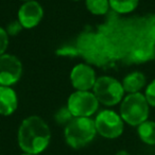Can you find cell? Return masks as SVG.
Segmentation results:
<instances>
[{
    "label": "cell",
    "mask_w": 155,
    "mask_h": 155,
    "mask_svg": "<svg viewBox=\"0 0 155 155\" xmlns=\"http://www.w3.org/2000/svg\"><path fill=\"white\" fill-rule=\"evenodd\" d=\"M51 139V132L43 118L29 116L22 120L18 129L17 140L25 153L37 155L47 149Z\"/></svg>",
    "instance_id": "cell-1"
},
{
    "label": "cell",
    "mask_w": 155,
    "mask_h": 155,
    "mask_svg": "<svg viewBox=\"0 0 155 155\" xmlns=\"http://www.w3.org/2000/svg\"><path fill=\"white\" fill-rule=\"evenodd\" d=\"M79 55H82L89 64L101 66L115 56L114 45L110 38L101 33H83L77 43Z\"/></svg>",
    "instance_id": "cell-2"
},
{
    "label": "cell",
    "mask_w": 155,
    "mask_h": 155,
    "mask_svg": "<svg viewBox=\"0 0 155 155\" xmlns=\"http://www.w3.org/2000/svg\"><path fill=\"white\" fill-rule=\"evenodd\" d=\"M95 120L91 117H73L65 125L64 137L72 149H81L95 139L97 135Z\"/></svg>",
    "instance_id": "cell-3"
},
{
    "label": "cell",
    "mask_w": 155,
    "mask_h": 155,
    "mask_svg": "<svg viewBox=\"0 0 155 155\" xmlns=\"http://www.w3.org/2000/svg\"><path fill=\"white\" fill-rule=\"evenodd\" d=\"M120 116L127 124L138 127L149 117V103L140 93L129 94L120 105Z\"/></svg>",
    "instance_id": "cell-4"
},
{
    "label": "cell",
    "mask_w": 155,
    "mask_h": 155,
    "mask_svg": "<svg viewBox=\"0 0 155 155\" xmlns=\"http://www.w3.org/2000/svg\"><path fill=\"white\" fill-rule=\"evenodd\" d=\"M93 93L95 94L99 103L105 106H114L120 103L125 91L122 83L113 77L103 75L97 78Z\"/></svg>",
    "instance_id": "cell-5"
},
{
    "label": "cell",
    "mask_w": 155,
    "mask_h": 155,
    "mask_svg": "<svg viewBox=\"0 0 155 155\" xmlns=\"http://www.w3.org/2000/svg\"><path fill=\"white\" fill-rule=\"evenodd\" d=\"M99 104L91 91H75L67 100V107L73 117H91L98 110Z\"/></svg>",
    "instance_id": "cell-6"
},
{
    "label": "cell",
    "mask_w": 155,
    "mask_h": 155,
    "mask_svg": "<svg viewBox=\"0 0 155 155\" xmlns=\"http://www.w3.org/2000/svg\"><path fill=\"white\" fill-rule=\"evenodd\" d=\"M95 125L97 133L107 139L118 138L123 133L124 121L120 115L110 110H103L96 116Z\"/></svg>",
    "instance_id": "cell-7"
},
{
    "label": "cell",
    "mask_w": 155,
    "mask_h": 155,
    "mask_svg": "<svg viewBox=\"0 0 155 155\" xmlns=\"http://www.w3.org/2000/svg\"><path fill=\"white\" fill-rule=\"evenodd\" d=\"M22 64L12 54L0 55V86H12L20 80Z\"/></svg>",
    "instance_id": "cell-8"
},
{
    "label": "cell",
    "mask_w": 155,
    "mask_h": 155,
    "mask_svg": "<svg viewBox=\"0 0 155 155\" xmlns=\"http://www.w3.org/2000/svg\"><path fill=\"white\" fill-rule=\"evenodd\" d=\"M70 81L75 91H91L95 86L97 77L93 67L80 63L71 69Z\"/></svg>",
    "instance_id": "cell-9"
},
{
    "label": "cell",
    "mask_w": 155,
    "mask_h": 155,
    "mask_svg": "<svg viewBox=\"0 0 155 155\" xmlns=\"http://www.w3.org/2000/svg\"><path fill=\"white\" fill-rule=\"evenodd\" d=\"M44 17V9L35 0L25 1L17 13L18 21L24 29H33L41 21Z\"/></svg>",
    "instance_id": "cell-10"
},
{
    "label": "cell",
    "mask_w": 155,
    "mask_h": 155,
    "mask_svg": "<svg viewBox=\"0 0 155 155\" xmlns=\"http://www.w3.org/2000/svg\"><path fill=\"white\" fill-rule=\"evenodd\" d=\"M131 62L141 64L155 58V41L148 35L136 41L129 52Z\"/></svg>",
    "instance_id": "cell-11"
},
{
    "label": "cell",
    "mask_w": 155,
    "mask_h": 155,
    "mask_svg": "<svg viewBox=\"0 0 155 155\" xmlns=\"http://www.w3.org/2000/svg\"><path fill=\"white\" fill-rule=\"evenodd\" d=\"M18 98L11 86H0V115L10 116L16 110Z\"/></svg>",
    "instance_id": "cell-12"
},
{
    "label": "cell",
    "mask_w": 155,
    "mask_h": 155,
    "mask_svg": "<svg viewBox=\"0 0 155 155\" xmlns=\"http://www.w3.org/2000/svg\"><path fill=\"white\" fill-rule=\"evenodd\" d=\"M146 83L147 80L143 73L139 71H134L125 75L122 81V86L124 91L129 94H135L139 93L140 89L143 88Z\"/></svg>",
    "instance_id": "cell-13"
},
{
    "label": "cell",
    "mask_w": 155,
    "mask_h": 155,
    "mask_svg": "<svg viewBox=\"0 0 155 155\" xmlns=\"http://www.w3.org/2000/svg\"><path fill=\"white\" fill-rule=\"evenodd\" d=\"M138 135L139 138L147 144L154 146L155 144V122L146 120L141 124L138 125Z\"/></svg>",
    "instance_id": "cell-14"
},
{
    "label": "cell",
    "mask_w": 155,
    "mask_h": 155,
    "mask_svg": "<svg viewBox=\"0 0 155 155\" xmlns=\"http://www.w3.org/2000/svg\"><path fill=\"white\" fill-rule=\"evenodd\" d=\"M110 8L118 14H127L137 8L139 0H108Z\"/></svg>",
    "instance_id": "cell-15"
},
{
    "label": "cell",
    "mask_w": 155,
    "mask_h": 155,
    "mask_svg": "<svg viewBox=\"0 0 155 155\" xmlns=\"http://www.w3.org/2000/svg\"><path fill=\"white\" fill-rule=\"evenodd\" d=\"M85 5L89 13L93 15H105L110 10L108 0H85Z\"/></svg>",
    "instance_id": "cell-16"
},
{
    "label": "cell",
    "mask_w": 155,
    "mask_h": 155,
    "mask_svg": "<svg viewBox=\"0 0 155 155\" xmlns=\"http://www.w3.org/2000/svg\"><path fill=\"white\" fill-rule=\"evenodd\" d=\"M72 118H73L72 114H71V112L68 110L67 106L60 108V110L55 113V115H54V119H55L56 123H60V124L66 125L67 123L72 120Z\"/></svg>",
    "instance_id": "cell-17"
},
{
    "label": "cell",
    "mask_w": 155,
    "mask_h": 155,
    "mask_svg": "<svg viewBox=\"0 0 155 155\" xmlns=\"http://www.w3.org/2000/svg\"><path fill=\"white\" fill-rule=\"evenodd\" d=\"M144 97H146L149 105L154 106L155 107V80H153L152 82L147 86Z\"/></svg>",
    "instance_id": "cell-18"
},
{
    "label": "cell",
    "mask_w": 155,
    "mask_h": 155,
    "mask_svg": "<svg viewBox=\"0 0 155 155\" xmlns=\"http://www.w3.org/2000/svg\"><path fill=\"white\" fill-rule=\"evenodd\" d=\"M22 29L24 28H22L21 24L18 20H15V21H12L8 25L7 28H5V31L9 34V36H16V35H18L21 32Z\"/></svg>",
    "instance_id": "cell-19"
},
{
    "label": "cell",
    "mask_w": 155,
    "mask_h": 155,
    "mask_svg": "<svg viewBox=\"0 0 155 155\" xmlns=\"http://www.w3.org/2000/svg\"><path fill=\"white\" fill-rule=\"evenodd\" d=\"M9 46V34L7 33L5 29L0 27V55L5 53Z\"/></svg>",
    "instance_id": "cell-20"
},
{
    "label": "cell",
    "mask_w": 155,
    "mask_h": 155,
    "mask_svg": "<svg viewBox=\"0 0 155 155\" xmlns=\"http://www.w3.org/2000/svg\"><path fill=\"white\" fill-rule=\"evenodd\" d=\"M147 35L155 41V17H153L147 26Z\"/></svg>",
    "instance_id": "cell-21"
},
{
    "label": "cell",
    "mask_w": 155,
    "mask_h": 155,
    "mask_svg": "<svg viewBox=\"0 0 155 155\" xmlns=\"http://www.w3.org/2000/svg\"><path fill=\"white\" fill-rule=\"evenodd\" d=\"M116 155H130L129 152H127V151H119V152H117Z\"/></svg>",
    "instance_id": "cell-22"
},
{
    "label": "cell",
    "mask_w": 155,
    "mask_h": 155,
    "mask_svg": "<svg viewBox=\"0 0 155 155\" xmlns=\"http://www.w3.org/2000/svg\"><path fill=\"white\" fill-rule=\"evenodd\" d=\"M21 155H33V154H29V153H25L24 152V154H21Z\"/></svg>",
    "instance_id": "cell-23"
},
{
    "label": "cell",
    "mask_w": 155,
    "mask_h": 155,
    "mask_svg": "<svg viewBox=\"0 0 155 155\" xmlns=\"http://www.w3.org/2000/svg\"><path fill=\"white\" fill-rule=\"evenodd\" d=\"M24 1H30V0H24Z\"/></svg>",
    "instance_id": "cell-24"
},
{
    "label": "cell",
    "mask_w": 155,
    "mask_h": 155,
    "mask_svg": "<svg viewBox=\"0 0 155 155\" xmlns=\"http://www.w3.org/2000/svg\"><path fill=\"white\" fill-rule=\"evenodd\" d=\"M74 1H80V0H74Z\"/></svg>",
    "instance_id": "cell-25"
}]
</instances>
